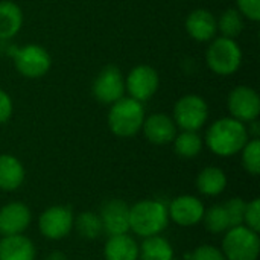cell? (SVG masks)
Listing matches in <instances>:
<instances>
[{
    "instance_id": "1",
    "label": "cell",
    "mask_w": 260,
    "mask_h": 260,
    "mask_svg": "<svg viewBox=\"0 0 260 260\" xmlns=\"http://www.w3.org/2000/svg\"><path fill=\"white\" fill-rule=\"evenodd\" d=\"M247 142V126L233 117H224L213 122L206 134L207 148L219 157H232L241 152Z\"/></svg>"
},
{
    "instance_id": "2",
    "label": "cell",
    "mask_w": 260,
    "mask_h": 260,
    "mask_svg": "<svg viewBox=\"0 0 260 260\" xmlns=\"http://www.w3.org/2000/svg\"><path fill=\"white\" fill-rule=\"evenodd\" d=\"M169 224L168 207L161 201L143 200L129 207V230L140 238L160 235Z\"/></svg>"
},
{
    "instance_id": "3",
    "label": "cell",
    "mask_w": 260,
    "mask_h": 260,
    "mask_svg": "<svg viewBox=\"0 0 260 260\" xmlns=\"http://www.w3.org/2000/svg\"><path fill=\"white\" fill-rule=\"evenodd\" d=\"M145 110L142 102L133 98H122L111 104L108 113V126L117 137H133L143 125Z\"/></svg>"
},
{
    "instance_id": "4",
    "label": "cell",
    "mask_w": 260,
    "mask_h": 260,
    "mask_svg": "<svg viewBox=\"0 0 260 260\" xmlns=\"http://www.w3.org/2000/svg\"><path fill=\"white\" fill-rule=\"evenodd\" d=\"M221 251L227 260H257L260 254L259 233L247 225L232 227L222 239Z\"/></svg>"
},
{
    "instance_id": "5",
    "label": "cell",
    "mask_w": 260,
    "mask_h": 260,
    "mask_svg": "<svg viewBox=\"0 0 260 260\" xmlns=\"http://www.w3.org/2000/svg\"><path fill=\"white\" fill-rule=\"evenodd\" d=\"M206 59L212 72L221 76H229L241 67L242 52L233 38L221 37L210 44Z\"/></svg>"
},
{
    "instance_id": "6",
    "label": "cell",
    "mask_w": 260,
    "mask_h": 260,
    "mask_svg": "<svg viewBox=\"0 0 260 260\" xmlns=\"http://www.w3.org/2000/svg\"><path fill=\"white\" fill-rule=\"evenodd\" d=\"M209 117V107L198 94H186L174 107V122L183 131H198Z\"/></svg>"
},
{
    "instance_id": "7",
    "label": "cell",
    "mask_w": 260,
    "mask_h": 260,
    "mask_svg": "<svg viewBox=\"0 0 260 260\" xmlns=\"http://www.w3.org/2000/svg\"><path fill=\"white\" fill-rule=\"evenodd\" d=\"M73 222L75 216L70 207L52 206L41 213L38 219V229L44 238L50 241H59L72 232Z\"/></svg>"
},
{
    "instance_id": "8",
    "label": "cell",
    "mask_w": 260,
    "mask_h": 260,
    "mask_svg": "<svg viewBox=\"0 0 260 260\" xmlns=\"http://www.w3.org/2000/svg\"><path fill=\"white\" fill-rule=\"evenodd\" d=\"M14 64L21 76L35 79L44 76L49 72L52 61L49 52L44 47L38 44H27L17 52Z\"/></svg>"
},
{
    "instance_id": "9",
    "label": "cell",
    "mask_w": 260,
    "mask_h": 260,
    "mask_svg": "<svg viewBox=\"0 0 260 260\" xmlns=\"http://www.w3.org/2000/svg\"><path fill=\"white\" fill-rule=\"evenodd\" d=\"M125 78L116 66L104 67L93 82V94L101 104H114L125 94Z\"/></svg>"
},
{
    "instance_id": "10",
    "label": "cell",
    "mask_w": 260,
    "mask_h": 260,
    "mask_svg": "<svg viewBox=\"0 0 260 260\" xmlns=\"http://www.w3.org/2000/svg\"><path fill=\"white\" fill-rule=\"evenodd\" d=\"M229 111L233 119L242 123L256 120L260 114L259 94L247 85L233 88L229 94Z\"/></svg>"
},
{
    "instance_id": "11",
    "label": "cell",
    "mask_w": 260,
    "mask_h": 260,
    "mask_svg": "<svg viewBox=\"0 0 260 260\" xmlns=\"http://www.w3.org/2000/svg\"><path fill=\"white\" fill-rule=\"evenodd\" d=\"M158 84L160 78L155 69L151 66H137L129 72L125 81V88L133 99L145 102L155 94Z\"/></svg>"
},
{
    "instance_id": "12",
    "label": "cell",
    "mask_w": 260,
    "mask_h": 260,
    "mask_svg": "<svg viewBox=\"0 0 260 260\" xmlns=\"http://www.w3.org/2000/svg\"><path fill=\"white\" fill-rule=\"evenodd\" d=\"M204 204L192 195H181L171 201L168 207L169 219L180 227H193L203 221Z\"/></svg>"
},
{
    "instance_id": "13",
    "label": "cell",
    "mask_w": 260,
    "mask_h": 260,
    "mask_svg": "<svg viewBox=\"0 0 260 260\" xmlns=\"http://www.w3.org/2000/svg\"><path fill=\"white\" fill-rule=\"evenodd\" d=\"M104 230L110 236L125 235L129 230V207L122 200L107 201L99 215Z\"/></svg>"
},
{
    "instance_id": "14",
    "label": "cell",
    "mask_w": 260,
    "mask_h": 260,
    "mask_svg": "<svg viewBox=\"0 0 260 260\" xmlns=\"http://www.w3.org/2000/svg\"><path fill=\"white\" fill-rule=\"evenodd\" d=\"M30 210L23 203H9L0 209V235H21L30 224Z\"/></svg>"
},
{
    "instance_id": "15",
    "label": "cell",
    "mask_w": 260,
    "mask_h": 260,
    "mask_svg": "<svg viewBox=\"0 0 260 260\" xmlns=\"http://www.w3.org/2000/svg\"><path fill=\"white\" fill-rule=\"evenodd\" d=\"M145 137L154 145H168L177 136V125L174 119L166 114L157 113L143 120L142 125Z\"/></svg>"
},
{
    "instance_id": "16",
    "label": "cell",
    "mask_w": 260,
    "mask_h": 260,
    "mask_svg": "<svg viewBox=\"0 0 260 260\" xmlns=\"http://www.w3.org/2000/svg\"><path fill=\"white\" fill-rule=\"evenodd\" d=\"M186 30L195 41H209L218 30L216 18L207 9H195L186 18Z\"/></svg>"
},
{
    "instance_id": "17",
    "label": "cell",
    "mask_w": 260,
    "mask_h": 260,
    "mask_svg": "<svg viewBox=\"0 0 260 260\" xmlns=\"http://www.w3.org/2000/svg\"><path fill=\"white\" fill-rule=\"evenodd\" d=\"M34 242L23 235L3 236L0 241V260H35Z\"/></svg>"
},
{
    "instance_id": "18",
    "label": "cell",
    "mask_w": 260,
    "mask_h": 260,
    "mask_svg": "<svg viewBox=\"0 0 260 260\" xmlns=\"http://www.w3.org/2000/svg\"><path fill=\"white\" fill-rule=\"evenodd\" d=\"M24 181V168L21 161L9 154L0 155V189L5 192L17 190Z\"/></svg>"
},
{
    "instance_id": "19",
    "label": "cell",
    "mask_w": 260,
    "mask_h": 260,
    "mask_svg": "<svg viewBox=\"0 0 260 260\" xmlns=\"http://www.w3.org/2000/svg\"><path fill=\"white\" fill-rule=\"evenodd\" d=\"M104 254L107 260H139V244L126 233L110 236Z\"/></svg>"
},
{
    "instance_id": "20",
    "label": "cell",
    "mask_w": 260,
    "mask_h": 260,
    "mask_svg": "<svg viewBox=\"0 0 260 260\" xmlns=\"http://www.w3.org/2000/svg\"><path fill=\"white\" fill-rule=\"evenodd\" d=\"M227 187V175L222 169L216 166H209L203 169L197 177V189L206 197H216Z\"/></svg>"
},
{
    "instance_id": "21",
    "label": "cell",
    "mask_w": 260,
    "mask_h": 260,
    "mask_svg": "<svg viewBox=\"0 0 260 260\" xmlns=\"http://www.w3.org/2000/svg\"><path fill=\"white\" fill-rule=\"evenodd\" d=\"M23 24V14L20 6L14 2H0V40L12 38Z\"/></svg>"
},
{
    "instance_id": "22",
    "label": "cell",
    "mask_w": 260,
    "mask_h": 260,
    "mask_svg": "<svg viewBox=\"0 0 260 260\" xmlns=\"http://www.w3.org/2000/svg\"><path fill=\"white\" fill-rule=\"evenodd\" d=\"M139 259L140 260H174V248L168 239L160 235L145 238L142 245L139 247Z\"/></svg>"
},
{
    "instance_id": "23",
    "label": "cell",
    "mask_w": 260,
    "mask_h": 260,
    "mask_svg": "<svg viewBox=\"0 0 260 260\" xmlns=\"http://www.w3.org/2000/svg\"><path fill=\"white\" fill-rule=\"evenodd\" d=\"M174 149L183 158H193L203 149V139L197 131H183L174 139Z\"/></svg>"
},
{
    "instance_id": "24",
    "label": "cell",
    "mask_w": 260,
    "mask_h": 260,
    "mask_svg": "<svg viewBox=\"0 0 260 260\" xmlns=\"http://www.w3.org/2000/svg\"><path fill=\"white\" fill-rule=\"evenodd\" d=\"M73 227L76 229V232L79 233L81 238L88 239V241H94L98 239L102 232V221L99 218V215L93 213V212H82L73 222Z\"/></svg>"
},
{
    "instance_id": "25",
    "label": "cell",
    "mask_w": 260,
    "mask_h": 260,
    "mask_svg": "<svg viewBox=\"0 0 260 260\" xmlns=\"http://www.w3.org/2000/svg\"><path fill=\"white\" fill-rule=\"evenodd\" d=\"M216 24H218V29L221 30V34L225 38H233L235 40L244 29V18H242V14L238 9L230 8L219 17V21H216Z\"/></svg>"
},
{
    "instance_id": "26",
    "label": "cell",
    "mask_w": 260,
    "mask_h": 260,
    "mask_svg": "<svg viewBox=\"0 0 260 260\" xmlns=\"http://www.w3.org/2000/svg\"><path fill=\"white\" fill-rule=\"evenodd\" d=\"M204 225L210 233H224L230 229V219L224 206H213L204 212Z\"/></svg>"
},
{
    "instance_id": "27",
    "label": "cell",
    "mask_w": 260,
    "mask_h": 260,
    "mask_svg": "<svg viewBox=\"0 0 260 260\" xmlns=\"http://www.w3.org/2000/svg\"><path fill=\"white\" fill-rule=\"evenodd\" d=\"M242 165L244 169L251 175L260 174V140L253 139L245 143L242 148Z\"/></svg>"
},
{
    "instance_id": "28",
    "label": "cell",
    "mask_w": 260,
    "mask_h": 260,
    "mask_svg": "<svg viewBox=\"0 0 260 260\" xmlns=\"http://www.w3.org/2000/svg\"><path fill=\"white\" fill-rule=\"evenodd\" d=\"M224 207H225L229 219H230V229L244 224V215H245L247 203L242 198H232L224 204Z\"/></svg>"
},
{
    "instance_id": "29",
    "label": "cell",
    "mask_w": 260,
    "mask_h": 260,
    "mask_svg": "<svg viewBox=\"0 0 260 260\" xmlns=\"http://www.w3.org/2000/svg\"><path fill=\"white\" fill-rule=\"evenodd\" d=\"M186 260H227L224 253L213 245H201L197 247L192 253L184 254Z\"/></svg>"
},
{
    "instance_id": "30",
    "label": "cell",
    "mask_w": 260,
    "mask_h": 260,
    "mask_svg": "<svg viewBox=\"0 0 260 260\" xmlns=\"http://www.w3.org/2000/svg\"><path fill=\"white\" fill-rule=\"evenodd\" d=\"M244 224L251 229L253 232H260V200L254 198L251 203L247 204L245 207V215H244Z\"/></svg>"
},
{
    "instance_id": "31",
    "label": "cell",
    "mask_w": 260,
    "mask_h": 260,
    "mask_svg": "<svg viewBox=\"0 0 260 260\" xmlns=\"http://www.w3.org/2000/svg\"><path fill=\"white\" fill-rule=\"evenodd\" d=\"M238 11L253 21L260 20V0H238Z\"/></svg>"
},
{
    "instance_id": "32",
    "label": "cell",
    "mask_w": 260,
    "mask_h": 260,
    "mask_svg": "<svg viewBox=\"0 0 260 260\" xmlns=\"http://www.w3.org/2000/svg\"><path fill=\"white\" fill-rule=\"evenodd\" d=\"M12 116V101L9 94L0 90V123H5Z\"/></svg>"
},
{
    "instance_id": "33",
    "label": "cell",
    "mask_w": 260,
    "mask_h": 260,
    "mask_svg": "<svg viewBox=\"0 0 260 260\" xmlns=\"http://www.w3.org/2000/svg\"><path fill=\"white\" fill-rule=\"evenodd\" d=\"M44 260H67V257L62 254V253H59V251H55V253H50L47 257Z\"/></svg>"
},
{
    "instance_id": "34",
    "label": "cell",
    "mask_w": 260,
    "mask_h": 260,
    "mask_svg": "<svg viewBox=\"0 0 260 260\" xmlns=\"http://www.w3.org/2000/svg\"><path fill=\"white\" fill-rule=\"evenodd\" d=\"M174 260H177V259H174Z\"/></svg>"
}]
</instances>
